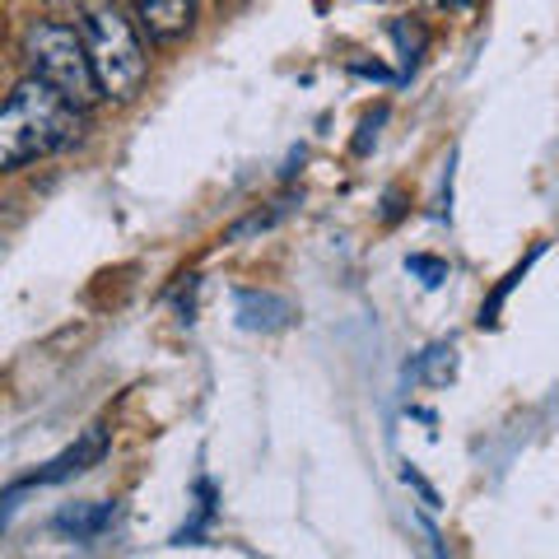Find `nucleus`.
Masks as SVG:
<instances>
[{
  "label": "nucleus",
  "instance_id": "obj_1",
  "mask_svg": "<svg viewBox=\"0 0 559 559\" xmlns=\"http://www.w3.org/2000/svg\"><path fill=\"white\" fill-rule=\"evenodd\" d=\"M80 135V108L66 103L38 75L20 80L0 112V168H24L33 159H47Z\"/></svg>",
  "mask_w": 559,
  "mask_h": 559
},
{
  "label": "nucleus",
  "instance_id": "obj_2",
  "mask_svg": "<svg viewBox=\"0 0 559 559\" xmlns=\"http://www.w3.org/2000/svg\"><path fill=\"white\" fill-rule=\"evenodd\" d=\"M75 20H80L84 47H90L98 90L117 103L135 98L150 75V57H145V43H140L135 24L127 20V10L117 0H75Z\"/></svg>",
  "mask_w": 559,
  "mask_h": 559
},
{
  "label": "nucleus",
  "instance_id": "obj_3",
  "mask_svg": "<svg viewBox=\"0 0 559 559\" xmlns=\"http://www.w3.org/2000/svg\"><path fill=\"white\" fill-rule=\"evenodd\" d=\"M24 57H28L33 75L43 84H51V90H57L66 103H75V108H90V103L103 94L80 28L57 24V20H33L24 28Z\"/></svg>",
  "mask_w": 559,
  "mask_h": 559
},
{
  "label": "nucleus",
  "instance_id": "obj_4",
  "mask_svg": "<svg viewBox=\"0 0 559 559\" xmlns=\"http://www.w3.org/2000/svg\"><path fill=\"white\" fill-rule=\"evenodd\" d=\"M135 14H140V24H145L150 38H159V43H173V38H182V33L191 28V5L197 0H131Z\"/></svg>",
  "mask_w": 559,
  "mask_h": 559
},
{
  "label": "nucleus",
  "instance_id": "obj_5",
  "mask_svg": "<svg viewBox=\"0 0 559 559\" xmlns=\"http://www.w3.org/2000/svg\"><path fill=\"white\" fill-rule=\"evenodd\" d=\"M103 452H108V433H103L98 425L84 429V439L75 448H66L57 462H47V471H38L28 485H51V480H66V476H80V471H90Z\"/></svg>",
  "mask_w": 559,
  "mask_h": 559
},
{
  "label": "nucleus",
  "instance_id": "obj_6",
  "mask_svg": "<svg viewBox=\"0 0 559 559\" xmlns=\"http://www.w3.org/2000/svg\"><path fill=\"white\" fill-rule=\"evenodd\" d=\"M103 522H108V509L103 503H75V509H61L57 513V532H70L75 540L103 532Z\"/></svg>",
  "mask_w": 559,
  "mask_h": 559
},
{
  "label": "nucleus",
  "instance_id": "obj_7",
  "mask_svg": "<svg viewBox=\"0 0 559 559\" xmlns=\"http://www.w3.org/2000/svg\"><path fill=\"white\" fill-rule=\"evenodd\" d=\"M411 271L429 275V285H439V280H443V261H429V257H411Z\"/></svg>",
  "mask_w": 559,
  "mask_h": 559
},
{
  "label": "nucleus",
  "instance_id": "obj_8",
  "mask_svg": "<svg viewBox=\"0 0 559 559\" xmlns=\"http://www.w3.org/2000/svg\"><path fill=\"white\" fill-rule=\"evenodd\" d=\"M433 559H448V555H443V546H433Z\"/></svg>",
  "mask_w": 559,
  "mask_h": 559
}]
</instances>
